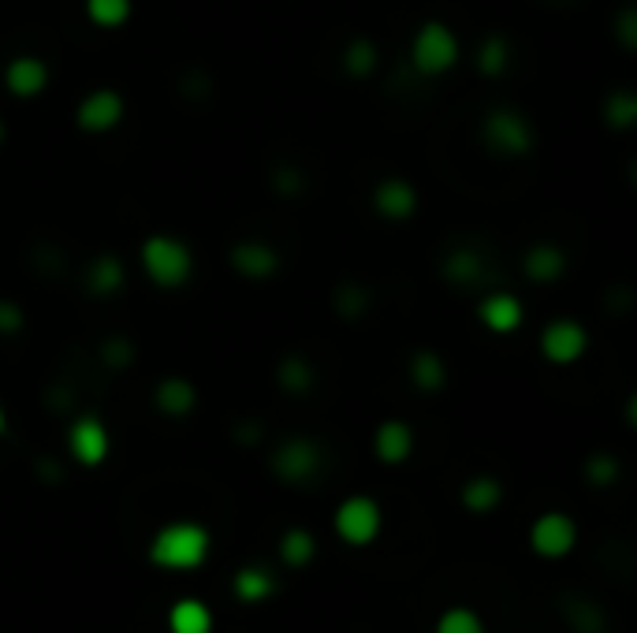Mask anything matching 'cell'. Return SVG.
Here are the masks:
<instances>
[{
  "label": "cell",
  "mask_w": 637,
  "mask_h": 633,
  "mask_svg": "<svg viewBox=\"0 0 637 633\" xmlns=\"http://www.w3.org/2000/svg\"><path fill=\"white\" fill-rule=\"evenodd\" d=\"M310 380H313V373H310V366H306L302 358H288V362H280V384L288 392H306L310 388Z\"/></svg>",
  "instance_id": "cell-30"
},
{
  "label": "cell",
  "mask_w": 637,
  "mask_h": 633,
  "mask_svg": "<svg viewBox=\"0 0 637 633\" xmlns=\"http://www.w3.org/2000/svg\"><path fill=\"white\" fill-rule=\"evenodd\" d=\"M321 447L313 444V439H306V436H291V439H283L280 451H276V458H272V466H276V474H280L283 481H291V485H302V481H310L317 469H321Z\"/></svg>",
  "instance_id": "cell-11"
},
{
  "label": "cell",
  "mask_w": 637,
  "mask_h": 633,
  "mask_svg": "<svg viewBox=\"0 0 637 633\" xmlns=\"http://www.w3.org/2000/svg\"><path fill=\"white\" fill-rule=\"evenodd\" d=\"M168 633H212V611L201 600H176L168 611Z\"/></svg>",
  "instance_id": "cell-18"
},
{
  "label": "cell",
  "mask_w": 637,
  "mask_h": 633,
  "mask_svg": "<svg viewBox=\"0 0 637 633\" xmlns=\"http://www.w3.org/2000/svg\"><path fill=\"white\" fill-rule=\"evenodd\" d=\"M153 403H157V411L168 414V417H183V414L195 411L198 392H195V384L183 380V377H165L161 384H157Z\"/></svg>",
  "instance_id": "cell-17"
},
{
  "label": "cell",
  "mask_w": 637,
  "mask_h": 633,
  "mask_svg": "<svg viewBox=\"0 0 637 633\" xmlns=\"http://www.w3.org/2000/svg\"><path fill=\"white\" fill-rule=\"evenodd\" d=\"M109 447H112V439H109V428H104L101 417L82 414V417L71 422L68 451H71V458H76L79 466H101L104 458H109Z\"/></svg>",
  "instance_id": "cell-8"
},
{
  "label": "cell",
  "mask_w": 637,
  "mask_h": 633,
  "mask_svg": "<svg viewBox=\"0 0 637 633\" xmlns=\"http://www.w3.org/2000/svg\"><path fill=\"white\" fill-rule=\"evenodd\" d=\"M477 317H481V325L488 332H496V336H511V332L522 325L526 309L511 291H488L481 303H477Z\"/></svg>",
  "instance_id": "cell-14"
},
{
  "label": "cell",
  "mask_w": 637,
  "mask_h": 633,
  "mask_svg": "<svg viewBox=\"0 0 637 633\" xmlns=\"http://www.w3.org/2000/svg\"><path fill=\"white\" fill-rule=\"evenodd\" d=\"M410 380L418 384L421 392H440L448 384V366H444L440 354L432 350H418L410 358Z\"/></svg>",
  "instance_id": "cell-21"
},
{
  "label": "cell",
  "mask_w": 637,
  "mask_h": 633,
  "mask_svg": "<svg viewBox=\"0 0 637 633\" xmlns=\"http://www.w3.org/2000/svg\"><path fill=\"white\" fill-rule=\"evenodd\" d=\"M23 325H27L23 309L16 303H8V298H0V336H19Z\"/></svg>",
  "instance_id": "cell-31"
},
{
  "label": "cell",
  "mask_w": 637,
  "mask_h": 633,
  "mask_svg": "<svg viewBox=\"0 0 637 633\" xmlns=\"http://www.w3.org/2000/svg\"><path fill=\"white\" fill-rule=\"evenodd\" d=\"M444 280L448 284H459V287H474L485 280V257L477 250H451L444 257Z\"/></svg>",
  "instance_id": "cell-20"
},
{
  "label": "cell",
  "mask_w": 637,
  "mask_h": 633,
  "mask_svg": "<svg viewBox=\"0 0 637 633\" xmlns=\"http://www.w3.org/2000/svg\"><path fill=\"white\" fill-rule=\"evenodd\" d=\"M4 425H8V414H4V406H0V433H4Z\"/></svg>",
  "instance_id": "cell-32"
},
{
  "label": "cell",
  "mask_w": 637,
  "mask_h": 633,
  "mask_svg": "<svg viewBox=\"0 0 637 633\" xmlns=\"http://www.w3.org/2000/svg\"><path fill=\"white\" fill-rule=\"evenodd\" d=\"M4 135H8V131H4V120H0V142H4Z\"/></svg>",
  "instance_id": "cell-33"
},
{
  "label": "cell",
  "mask_w": 637,
  "mask_h": 633,
  "mask_svg": "<svg viewBox=\"0 0 637 633\" xmlns=\"http://www.w3.org/2000/svg\"><path fill=\"white\" fill-rule=\"evenodd\" d=\"M507 63H511V41L504 34H488L481 41V49H477V71L496 79V75L507 71Z\"/></svg>",
  "instance_id": "cell-22"
},
{
  "label": "cell",
  "mask_w": 637,
  "mask_h": 633,
  "mask_svg": "<svg viewBox=\"0 0 637 633\" xmlns=\"http://www.w3.org/2000/svg\"><path fill=\"white\" fill-rule=\"evenodd\" d=\"M380 525H385V514H380V503L369 496H350L336 507V533L355 548L377 541Z\"/></svg>",
  "instance_id": "cell-5"
},
{
  "label": "cell",
  "mask_w": 637,
  "mask_h": 633,
  "mask_svg": "<svg viewBox=\"0 0 637 633\" xmlns=\"http://www.w3.org/2000/svg\"><path fill=\"white\" fill-rule=\"evenodd\" d=\"M377 46L369 38H355L344 52V71L350 79H369V75L377 71Z\"/></svg>",
  "instance_id": "cell-23"
},
{
  "label": "cell",
  "mask_w": 637,
  "mask_h": 633,
  "mask_svg": "<svg viewBox=\"0 0 637 633\" xmlns=\"http://www.w3.org/2000/svg\"><path fill=\"white\" fill-rule=\"evenodd\" d=\"M272 589H276V582H272V574L265 571V566H242V571L236 574V593L242 600H250V604L272 596Z\"/></svg>",
  "instance_id": "cell-26"
},
{
  "label": "cell",
  "mask_w": 637,
  "mask_h": 633,
  "mask_svg": "<svg viewBox=\"0 0 637 633\" xmlns=\"http://www.w3.org/2000/svg\"><path fill=\"white\" fill-rule=\"evenodd\" d=\"M87 19L101 30H116L131 19V0H87Z\"/></svg>",
  "instance_id": "cell-24"
},
{
  "label": "cell",
  "mask_w": 637,
  "mask_h": 633,
  "mask_svg": "<svg viewBox=\"0 0 637 633\" xmlns=\"http://www.w3.org/2000/svg\"><path fill=\"white\" fill-rule=\"evenodd\" d=\"M437 633H485V622L470 607H451V611H444V615H440Z\"/></svg>",
  "instance_id": "cell-28"
},
{
  "label": "cell",
  "mask_w": 637,
  "mask_h": 633,
  "mask_svg": "<svg viewBox=\"0 0 637 633\" xmlns=\"http://www.w3.org/2000/svg\"><path fill=\"white\" fill-rule=\"evenodd\" d=\"M123 280H127V268H123V261L116 254H101V257H93L90 261V268H87V287L93 295H116L123 287Z\"/></svg>",
  "instance_id": "cell-19"
},
{
  "label": "cell",
  "mask_w": 637,
  "mask_h": 633,
  "mask_svg": "<svg viewBox=\"0 0 637 633\" xmlns=\"http://www.w3.org/2000/svg\"><path fill=\"white\" fill-rule=\"evenodd\" d=\"M529 544H534V552L545 555V560H563V555L578 544V525H575V518H567V514L548 511L534 522Z\"/></svg>",
  "instance_id": "cell-9"
},
{
  "label": "cell",
  "mask_w": 637,
  "mask_h": 633,
  "mask_svg": "<svg viewBox=\"0 0 637 633\" xmlns=\"http://www.w3.org/2000/svg\"><path fill=\"white\" fill-rule=\"evenodd\" d=\"M4 86H8V93H16L19 101H34L46 93V86H49V63L41 57H30V52L12 57L4 68Z\"/></svg>",
  "instance_id": "cell-12"
},
{
  "label": "cell",
  "mask_w": 637,
  "mask_h": 633,
  "mask_svg": "<svg viewBox=\"0 0 637 633\" xmlns=\"http://www.w3.org/2000/svg\"><path fill=\"white\" fill-rule=\"evenodd\" d=\"M280 555H283V563H291V566L310 563V560H313V536L306 533V530H291V533H283V541H280Z\"/></svg>",
  "instance_id": "cell-29"
},
{
  "label": "cell",
  "mask_w": 637,
  "mask_h": 633,
  "mask_svg": "<svg viewBox=\"0 0 637 633\" xmlns=\"http://www.w3.org/2000/svg\"><path fill=\"white\" fill-rule=\"evenodd\" d=\"M500 496H504V488L496 477H474V481H466V488H462V503L477 514L492 511L496 503H500Z\"/></svg>",
  "instance_id": "cell-25"
},
{
  "label": "cell",
  "mask_w": 637,
  "mask_h": 633,
  "mask_svg": "<svg viewBox=\"0 0 637 633\" xmlns=\"http://www.w3.org/2000/svg\"><path fill=\"white\" fill-rule=\"evenodd\" d=\"M228 261L242 280H253V284L272 280V276L280 273V254H276V246L265 239H239L228 250Z\"/></svg>",
  "instance_id": "cell-10"
},
{
  "label": "cell",
  "mask_w": 637,
  "mask_h": 633,
  "mask_svg": "<svg viewBox=\"0 0 637 633\" xmlns=\"http://www.w3.org/2000/svg\"><path fill=\"white\" fill-rule=\"evenodd\" d=\"M374 451L380 463H388V466L407 463L414 451V428L407 422H396V417H391V422H380L374 433Z\"/></svg>",
  "instance_id": "cell-15"
},
{
  "label": "cell",
  "mask_w": 637,
  "mask_h": 633,
  "mask_svg": "<svg viewBox=\"0 0 637 633\" xmlns=\"http://www.w3.org/2000/svg\"><path fill=\"white\" fill-rule=\"evenodd\" d=\"M212 536L198 522H172L150 541V563L161 571H198L209 560Z\"/></svg>",
  "instance_id": "cell-1"
},
{
  "label": "cell",
  "mask_w": 637,
  "mask_h": 633,
  "mask_svg": "<svg viewBox=\"0 0 637 633\" xmlns=\"http://www.w3.org/2000/svg\"><path fill=\"white\" fill-rule=\"evenodd\" d=\"M604 120H608L615 131H630L634 120H637V101L630 90H615L608 93V101H604Z\"/></svg>",
  "instance_id": "cell-27"
},
{
  "label": "cell",
  "mask_w": 637,
  "mask_h": 633,
  "mask_svg": "<svg viewBox=\"0 0 637 633\" xmlns=\"http://www.w3.org/2000/svg\"><path fill=\"white\" fill-rule=\"evenodd\" d=\"M481 135H485V146L500 157H526V154H534V146H537L534 123H529L518 109H507V105H500V109H492L485 116Z\"/></svg>",
  "instance_id": "cell-4"
},
{
  "label": "cell",
  "mask_w": 637,
  "mask_h": 633,
  "mask_svg": "<svg viewBox=\"0 0 637 633\" xmlns=\"http://www.w3.org/2000/svg\"><path fill=\"white\" fill-rule=\"evenodd\" d=\"M586 350H589V332L578 320L559 317L540 328V354H545L551 366H575Z\"/></svg>",
  "instance_id": "cell-7"
},
{
  "label": "cell",
  "mask_w": 637,
  "mask_h": 633,
  "mask_svg": "<svg viewBox=\"0 0 637 633\" xmlns=\"http://www.w3.org/2000/svg\"><path fill=\"white\" fill-rule=\"evenodd\" d=\"M138 265H142L150 284L176 291V287L190 284V276H195V250L179 235H150L138 246Z\"/></svg>",
  "instance_id": "cell-2"
},
{
  "label": "cell",
  "mask_w": 637,
  "mask_h": 633,
  "mask_svg": "<svg viewBox=\"0 0 637 633\" xmlns=\"http://www.w3.org/2000/svg\"><path fill=\"white\" fill-rule=\"evenodd\" d=\"M526 280L534 284H556L563 273H567V254L559 250L556 243H537L526 250Z\"/></svg>",
  "instance_id": "cell-16"
},
{
  "label": "cell",
  "mask_w": 637,
  "mask_h": 633,
  "mask_svg": "<svg viewBox=\"0 0 637 633\" xmlns=\"http://www.w3.org/2000/svg\"><path fill=\"white\" fill-rule=\"evenodd\" d=\"M123 112H127V101L120 98V90L98 86V90H90L87 98L76 105V123L79 131L87 135H109L123 123Z\"/></svg>",
  "instance_id": "cell-6"
},
{
  "label": "cell",
  "mask_w": 637,
  "mask_h": 633,
  "mask_svg": "<svg viewBox=\"0 0 637 633\" xmlns=\"http://www.w3.org/2000/svg\"><path fill=\"white\" fill-rule=\"evenodd\" d=\"M374 209L385 220H391V224L410 220L414 212H418V190H414L410 179L388 176V179H380V184L374 187Z\"/></svg>",
  "instance_id": "cell-13"
},
{
  "label": "cell",
  "mask_w": 637,
  "mask_h": 633,
  "mask_svg": "<svg viewBox=\"0 0 637 633\" xmlns=\"http://www.w3.org/2000/svg\"><path fill=\"white\" fill-rule=\"evenodd\" d=\"M410 63L414 71L429 75V79L448 75L455 63H459V38H455V30L448 23H440V19L421 23L410 41Z\"/></svg>",
  "instance_id": "cell-3"
}]
</instances>
